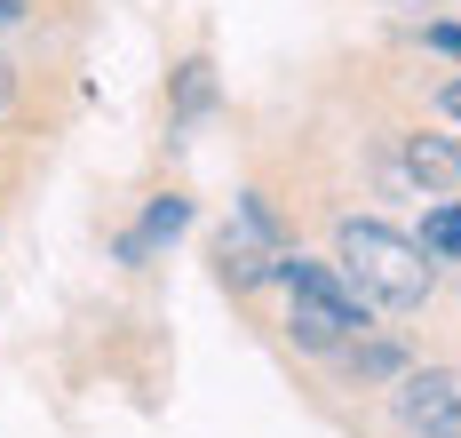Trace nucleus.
Listing matches in <instances>:
<instances>
[{
	"mask_svg": "<svg viewBox=\"0 0 461 438\" xmlns=\"http://www.w3.org/2000/svg\"><path fill=\"white\" fill-rule=\"evenodd\" d=\"M334 271L366 295V311H390V319H414L438 295L429 247L398 224H382V215H334Z\"/></svg>",
	"mask_w": 461,
	"mask_h": 438,
	"instance_id": "f257e3e1",
	"label": "nucleus"
},
{
	"mask_svg": "<svg viewBox=\"0 0 461 438\" xmlns=\"http://www.w3.org/2000/svg\"><path fill=\"white\" fill-rule=\"evenodd\" d=\"M271 287H278V303H286L278 327H286V342H294L303 359H334V351L374 319L366 295L334 271V255H303V247H286L278 271H271Z\"/></svg>",
	"mask_w": 461,
	"mask_h": 438,
	"instance_id": "f03ea898",
	"label": "nucleus"
},
{
	"mask_svg": "<svg viewBox=\"0 0 461 438\" xmlns=\"http://www.w3.org/2000/svg\"><path fill=\"white\" fill-rule=\"evenodd\" d=\"M382 192L398 199H461V136H438V128H390V151H382Z\"/></svg>",
	"mask_w": 461,
	"mask_h": 438,
	"instance_id": "7ed1b4c3",
	"label": "nucleus"
},
{
	"mask_svg": "<svg viewBox=\"0 0 461 438\" xmlns=\"http://www.w3.org/2000/svg\"><path fill=\"white\" fill-rule=\"evenodd\" d=\"M382 398L398 438H461V367H406Z\"/></svg>",
	"mask_w": 461,
	"mask_h": 438,
	"instance_id": "20e7f679",
	"label": "nucleus"
},
{
	"mask_svg": "<svg viewBox=\"0 0 461 438\" xmlns=\"http://www.w3.org/2000/svg\"><path fill=\"white\" fill-rule=\"evenodd\" d=\"M326 367H334V375H342L350 390H390L398 375H406V367H414V351H406L398 335H382V327H358V335L342 342Z\"/></svg>",
	"mask_w": 461,
	"mask_h": 438,
	"instance_id": "39448f33",
	"label": "nucleus"
},
{
	"mask_svg": "<svg viewBox=\"0 0 461 438\" xmlns=\"http://www.w3.org/2000/svg\"><path fill=\"white\" fill-rule=\"evenodd\" d=\"M184 232H191V199H184V192H159L151 207H143L136 232H120V263H128V271H143L159 247H176Z\"/></svg>",
	"mask_w": 461,
	"mask_h": 438,
	"instance_id": "423d86ee",
	"label": "nucleus"
},
{
	"mask_svg": "<svg viewBox=\"0 0 461 438\" xmlns=\"http://www.w3.org/2000/svg\"><path fill=\"white\" fill-rule=\"evenodd\" d=\"M215 104H223V88H215V64H207V56H184V64L167 72V128L207 120Z\"/></svg>",
	"mask_w": 461,
	"mask_h": 438,
	"instance_id": "0eeeda50",
	"label": "nucleus"
},
{
	"mask_svg": "<svg viewBox=\"0 0 461 438\" xmlns=\"http://www.w3.org/2000/svg\"><path fill=\"white\" fill-rule=\"evenodd\" d=\"M414 240L429 247V263H454V271H461V199H429Z\"/></svg>",
	"mask_w": 461,
	"mask_h": 438,
	"instance_id": "6e6552de",
	"label": "nucleus"
},
{
	"mask_svg": "<svg viewBox=\"0 0 461 438\" xmlns=\"http://www.w3.org/2000/svg\"><path fill=\"white\" fill-rule=\"evenodd\" d=\"M414 41L429 56H454V64H461V24H414Z\"/></svg>",
	"mask_w": 461,
	"mask_h": 438,
	"instance_id": "1a4fd4ad",
	"label": "nucleus"
},
{
	"mask_svg": "<svg viewBox=\"0 0 461 438\" xmlns=\"http://www.w3.org/2000/svg\"><path fill=\"white\" fill-rule=\"evenodd\" d=\"M429 104H438V112H446V120H454V136H461V72H446V80H438V88H429Z\"/></svg>",
	"mask_w": 461,
	"mask_h": 438,
	"instance_id": "9d476101",
	"label": "nucleus"
}]
</instances>
